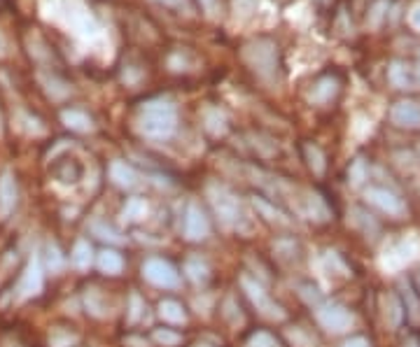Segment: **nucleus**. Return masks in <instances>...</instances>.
<instances>
[{"label":"nucleus","instance_id":"nucleus-1","mask_svg":"<svg viewBox=\"0 0 420 347\" xmlns=\"http://www.w3.org/2000/svg\"><path fill=\"white\" fill-rule=\"evenodd\" d=\"M240 59L250 73H254L266 84H276L283 73V61H280V47L273 37L259 35L252 37L240 49Z\"/></svg>","mask_w":420,"mask_h":347},{"label":"nucleus","instance_id":"nucleus-2","mask_svg":"<svg viewBox=\"0 0 420 347\" xmlns=\"http://www.w3.org/2000/svg\"><path fill=\"white\" fill-rule=\"evenodd\" d=\"M136 126L140 131V136L148 140H170L177 131V110L170 100L155 98L148 100L138 112Z\"/></svg>","mask_w":420,"mask_h":347},{"label":"nucleus","instance_id":"nucleus-3","mask_svg":"<svg viewBox=\"0 0 420 347\" xmlns=\"http://www.w3.org/2000/svg\"><path fill=\"white\" fill-rule=\"evenodd\" d=\"M206 196H208L210 205H213V210H215V215H218L222 226H227V229L238 226L240 220H243V208H240L238 196L234 194L227 184L208 182Z\"/></svg>","mask_w":420,"mask_h":347},{"label":"nucleus","instance_id":"nucleus-4","mask_svg":"<svg viewBox=\"0 0 420 347\" xmlns=\"http://www.w3.org/2000/svg\"><path fill=\"white\" fill-rule=\"evenodd\" d=\"M238 282H240V289H243L247 301L257 308V312L262 314V317L271 319V322H280V319H285V310L269 296V292L262 287V282H257L254 278H250V275H240Z\"/></svg>","mask_w":420,"mask_h":347},{"label":"nucleus","instance_id":"nucleus-5","mask_svg":"<svg viewBox=\"0 0 420 347\" xmlns=\"http://www.w3.org/2000/svg\"><path fill=\"white\" fill-rule=\"evenodd\" d=\"M143 278L150 282L152 287L159 289H177L180 287V273L170 261L159 259V256H150L143 263Z\"/></svg>","mask_w":420,"mask_h":347},{"label":"nucleus","instance_id":"nucleus-6","mask_svg":"<svg viewBox=\"0 0 420 347\" xmlns=\"http://www.w3.org/2000/svg\"><path fill=\"white\" fill-rule=\"evenodd\" d=\"M44 287V266H42V259H40V252H33L30 259L24 268L21 278H19V285H17V299L19 301H28V299H35L40 296Z\"/></svg>","mask_w":420,"mask_h":347},{"label":"nucleus","instance_id":"nucleus-7","mask_svg":"<svg viewBox=\"0 0 420 347\" xmlns=\"http://www.w3.org/2000/svg\"><path fill=\"white\" fill-rule=\"evenodd\" d=\"M315 319L324 331L329 333H343L353 326L355 317L339 303H320L315 305Z\"/></svg>","mask_w":420,"mask_h":347},{"label":"nucleus","instance_id":"nucleus-8","mask_svg":"<svg viewBox=\"0 0 420 347\" xmlns=\"http://www.w3.org/2000/svg\"><path fill=\"white\" fill-rule=\"evenodd\" d=\"M182 235L189 242H201L210 235V222L199 203H187L182 217Z\"/></svg>","mask_w":420,"mask_h":347},{"label":"nucleus","instance_id":"nucleus-9","mask_svg":"<svg viewBox=\"0 0 420 347\" xmlns=\"http://www.w3.org/2000/svg\"><path fill=\"white\" fill-rule=\"evenodd\" d=\"M365 198H367V203H371L374 208H378L380 212H385L387 217H402L404 212H406L404 201L397 194H394L392 189H387V186H378V184L367 186Z\"/></svg>","mask_w":420,"mask_h":347},{"label":"nucleus","instance_id":"nucleus-10","mask_svg":"<svg viewBox=\"0 0 420 347\" xmlns=\"http://www.w3.org/2000/svg\"><path fill=\"white\" fill-rule=\"evenodd\" d=\"M387 82L399 89V91H409V89L420 87V66H411L406 61H392L387 68Z\"/></svg>","mask_w":420,"mask_h":347},{"label":"nucleus","instance_id":"nucleus-11","mask_svg":"<svg viewBox=\"0 0 420 347\" xmlns=\"http://www.w3.org/2000/svg\"><path fill=\"white\" fill-rule=\"evenodd\" d=\"M390 121L397 128L416 131V128H420V103L418 100H397L390 107Z\"/></svg>","mask_w":420,"mask_h":347},{"label":"nucleus","instance_id":"nucleus-12","mask_svg":"<svg viewBox=\"0 0 420 347\" xmlns=\"http://www.w3.org/2000/svg\"><path fill=\"white\" fill-rule=\"evenodd\" d=\"M339 89H341L339 77L332 73H324L317 77L313 87L308 89V100L315 103V105H327V103H332L334 96L339 94Z\"/></svg>","mask_w":420,"mask_h":347},{"label":"nucleus","instance_id":"nucleus-13","mask_svg":"<svg viewBox=\"0 0 420 347\" xmlns=\"http://www.w3.org/2000/svg\"><path fill=\"white\" fill-rule=\"evenodd\" d=\"M17 198H19L17 177L12 170H5L0 175V220H8L12 215V210L17 208Z\"/></svg>","mask_w":420,"mask_h":347},{"label":"nucleus","instance_id":"nucleus-14","mask_svg":"<svg viewBox=\"0 0 420 347\" xmlns=\"http://www.w3.org/2000/svg\"><path fill=\"white\" fill-rule=\"evenodd\" d=\"M107 175H110L112 184L119 186V189H133V186H138V182H140L138 170L133 168L131 163L119 161V159L110 163V168H107Z\"/></svg>","mask_w":420,"mask_h":347},{"label":"nucleus","instance_id":"nucleus-15","mask_svg":"<svg viewBox=\"0 0 420 347\" xmlns=\"http://www.w3.org/2000/svg\"><path fill=\"white\" fill-rule=\"evenodd\" d=\"M252 205H254V210H257L259 215H262L269 224H276V226H292V220H290V217L285 215V212L280 210V208H276L273 203L266 201V198L254 196V198H252Z\"/></svg>","mask_w":420,"mask_h":347},{"label":"nucleus","instance_id":"nucleus-16","mask_svg":"<svg viewBox=\"0 0 420 347\" xmlns=\"http://www.w3.org/2000/svg\"><path fill=\"white\" fill-rule=\"evenodd\" d=\"M40 259H42V266H44V273H52V275H59L63 268H66V256H63L61 247L56 242H44V249L40 252Z\"/></svg>","mask_w":420,"mask_h":347},{"label":"nucleus","instance_id":"nucleus-17","mask_svg":"<svg viewBox=\"0 0 420 347\" xmlns=\"http://www.w3.org/2000/svg\"><path fill=\"white\" fill-rule=\"evenodd\" d=\"M85 308L91 317H98V319H105L110 314V301L100 289H87L85 292Z\"/></svg>","mask_w":420,"mask_h":347},{"label":"nucleus","instance_id":"nucleus-18","mask_svg":"<svg viewBox=\"0 0 420 347\" xmlns=\"http://www.w3.org/2000/svg\"><path fill=\"white\" fill-rule=\"evenodd\" d=\"M203 128L210 133L213 138H220L227 133L229 128V119L227 114L220 110V107H208L206 112H203Z\"/></svg>","mask_w":420,"mask_h":347},{"label":"nucleus","instance_id":"nucleus-19","mask_svg":"<svg viewBox=\"0 0 420 347\" xmlns=\"http://www.w3.org/2000/svg\"><path fill=\"white\" fill-rule=\"evenodd\" d=\"M61 121L66 124L70 131L75 133H89L94 128V119L87 112L78 110V107H70V110L61 112Z\"/></svg>","mask_w":420,"mask_h":347},{"label":"nucleus","instance_id":"nucleus-20","mask_svg":"<svg viewBox=\"0 0 420 347\" xmlns=\"http://www.w3.org/2000/svg\"><path fill=\"white\" fill-rule=\"evenodd\" d=\"M301 154H304V161H306V166L310 168L313 175H324V170H327V157H324V152L320 150V147L313 145V143H304Z\"/></svg>","mask_w":420,"mask_h":347},{"label":"nucleus","instance_id":"nucleus-21","mask_svg":"<svg viewBox=\"0 0 420 347\" xmlns=\"http://www.w3.org/2000/svg\"><path fill=\"white\" fill-rule=\"evenodd\" d=\"M96 266H98V271L105 275H119L124 271V259L119 252L105 247L103 252H98V256H96Z\"/></svg>","mask_w":420,"mask_h":347},{"label":"nucleus","instance_id":"nucleus-22","mask_svg":"<svg viewBox=\"0 0 420 347\" xmlns=\"http://www.w3.org/2000/svg\"><path fill=\"white\" fill-rule=\"evenodd\" d=\"M184 275H187L194 285H206L210 278V268L201 256H189V259L184 261Z\"/></svg>","mask_w":420,"mask_h":347},{"label":"nucleus","instance_id":"nucleus-23","mask_svg":"<svg viewBox=\"0 0 420 347\" xmlns=\"http://www.w3.org/2000/svg\"><path fill=\"white\" fill-rule=\"evenodd\" d=\"M159 317H161L164 322L175 324V326L187 322V312H184V308L177 303V301H170V299L159 303Z\"/></svg>","mask_w":420,"mask_h":347},{"label":"nucleus","instance_id":"nucleus-24","mask_svg":"<svg viewBox=\"0 0 420 347\" xmlns=\"http://www.w3.org/2000/svg\"><path fill=\"white\" fill-rule=\"evenodd\" d=\"M89 231H91L94 235L98 238V240L107 242V245H122V242L126 240V238L119 233L117 229H112L110 224L100 222V220H94L91 224H89Z\"/></svg>","mask_w":420,"mask_h":347},{"label":"nucleus","instance_id":"nucleus-25","mask_svg":"<svg viewBox=\"0 0 420 347\" xmlns=\"http://www.w3.org/2000/svg\"><path fill=\"white\" fill-rule=\"evenodd\" d=\"M70 261H73V266L78 268V271H87V268L91 266L94 249H91V245H89V240L80 238V240L75 242L73 252H70Z\"/></svg>","mask_w":420,"mask_h":347},{"label":"nucleus","instance_id":"nucleus-26","mask_svg":"<svg viewBox=\"0 0 420 347\" xmlns=\"http://www.w3.org/2000/svg\"><path fill=\"white\" fill-rule=\"evenodd\" d=\"M145 215H148V201L140 196H133L129 201L124 203L122 208V220L126 224H136L140 220H145Z\"/></svg>","mask_w":420,"mask_h":347},{"label":"nucleus","instance_id":"nucleus-27","mask_svg":"<svg viewBox=\"0 0 420 347\" xmlns=\"http://www.w3.org/2000/svg\"><path fill=\"white\" fill-rule=\"evenodd\" d=\"M402 299H404V317L411 319V324H420V299L416 289L404 285L402 287Z\"/></svg>","mask_w":420,"mask_h":347},{"label":"nucleus","instance_id":"nucleus-28","mask_svg":"<svg viewBox=\"0 0 420 347\" xmlns=\"http://www.w3.org/2000/svg\"><path fill=\"white\" fill-rule=\"evenodd\" d=\"M353 215H355V217H353L355 226H358V229H360L362 233H365L367 238H369V235H376L378 231H380V224H378L376 220H374V217L369 215L367 210H362V208H355V210H353Z\"/></svg>","mask_w":420,"mask_h":347},{"label":"nucleus","instance_id":"nucleus-29","mask_svg":"<svg viewBox=\"0 0 420 347\" xmlns=\"http://www.w3.org/2000/svg\"><path fill=\"white\" fill-rule=\"evenodd\" d=\"M385 319L392 329H397V326L404 322V305H402V301L394 296V294L385 296Z\"/></svg>","mask_w":420,"mask_h":347},{"label":"nucleus","instance_id":"nucleus-30","mask_svg":"<svg viewBox=\"0 0 420 347\" xmlns=\"http://www.w3.org/2000/svg\"><path fill=\"white\" fill-rule=\"evenodd\" d=\"M367 177H369V163L362 157H358L348 168V184L358 189V186H362L367 182Z\"/></svg>","mask_w":420,"mask_h":347},{"label":"nucleus","instance_id":"nucleus-31","mask_svg":"<svg viewBox=\"0 0 420 347\" xmlns=\"http://www.w3.org/2000/svg\"><path fill=\"white\" fill-rule=\"evenodd\" d=\"M143 314H145V301L140 299V294L133 292L129 296V305H126V319H129V324H138L143 319Z\"/></svg>","mask_w":420,"mask_h":347},{"label":"nucleus","instance_id":"nucleus-32","mask_svg":"<svg viewBox=\"0 0 420 347\" xmlns=\"http://www.w3.org/2000/svg\"><path fill=\"white\" fill-rule=\"evenodd\" d=\"M152 340L161 347H177L182 343V336L173 329H155L152 331Z\"/></svg>","mask_w":420,"mask_h":347},{"label":"nucleus","instance_id":"nucleus-33","mask_svg":"<svg viewBox=\"0 0 420 347\" xmlns=\"http://www.w3.org/2000/svg\"><path fill=\"white\" fill-rule=\"evenodd\" d=\"M308 212H310V220H317V222H324L329 217L327 203H324V198L317 194L308 196Z\"/></svg>","mask_w":420,"mask_h":347},{"label":"nucleus","instance_id":"nucleus-34","mask_svg":"<svg viewBox=\"0 0 420 347\" xmlns=\"http://www.w3.org/2000/svg\"><path fill=\"white\" fill-rule=\"evenodd\" d=\"M385 17H387V0H374L371 8H369L367 21L371 24L374 28H378V26L385 21Z\"/></svg>","mask_w":420,"mask_h":347},{"label":"nucleus","instance_id":"nucleus-35","mask_svg":"<svg viewBox=\"0 0 420 347\" xmlns=\"http://www.w3.org/2000/svg\"><path fill=\"white\" fill-rule=\"evenodd\" d=\"M78 336L75 333H70L66 329H54L52 336H49V347H73L78 345Z\"/></svg>","mask_w":420,"mask_h":347},{"label":"nucleus","instance_id":"nucleus-36","mask_svg":"<svg viewBox=\"0 0 420 347\" xmlns=\"http://www.w3.org/2000/svg\"><path fill=\"white\" fill-rule=\"evenodd\" d=\"M245 347H280V343L271 336V333L257 331V333H252V336H250V340L245 343Z\"/></svg>","mask_w":420,"mask_h":347},{"label":"nucleus","instance_id":"nucleus-37","mask_svg":"<svg viewBox=\"0 0 420 347\" xmlns=\"http://www.w3.org/2000/svg\"><path fill=\"white\" fill-rule=\"evenodd\" d=\"M157 5H161L164 10L170 12H184L189 10V0H155Z\"/></svg>","mask_w":420,"mask_h":347},{"label":"nucleus","instance_id":"nucleus-38","mask_svg":"<svg viewBox=\"0 0 420 347\" xmlns=\"http://www.w3.org/2000/svg\"><path fill=\"white\" fill-rule=\"evenodd\" d=\"M240 308H236V303H234V299H227L225 301V317L229 319V322H231V324H238L240 322V319H243V317H240Z\"/></svg>","mask_w":420,"mask_h":347},{"label":"nucleus","instance_id":"nucleus-39","mask_svg":"<svg viewBox=\"0 0 420 347\" xmlns=\"http://www.w3.org/2000/svg\"><path fill=\"white\" fill-rule=\"evenodd\" d=\"M201 5L206 15H218V8H220V0H196Z\"/></svg>","mask_w":420,"mask_h":347},{"label":"nucleus","instance_id":"nucleus-40","mask_svg":"<svg viewBox=\"0 0 420 347\" xmlns=\"http://www.w3.org/2000/svg\"><path fill=\"white\" fill-rule=\"evenodd\" d=\"M341 347H371V343H369V338H365V336H353L350 340H346Z\"/></svg>","mask_w":420,"mask_h":347},{"label":"nucleus","instance_id":"nucleus-41","mask_svg":"<svg viewBox=\"0 0 420 347\" xmlns=\"http://www.w3.org/2000/svg\"><path fill=\"white\" fill-rule=\"evenodd\" d=\"M409 24H411L416 30H420V5H416V8L411 10V15H409Z\"/></svg>","mask_w":420,"mask_h":347},{"label":"nucleus","instance_id":"nucleus-42","mask_svg":"<svg viewBox=\"0 0 420 347\" xmlns=\"http://www.w3.org/2000/svg\"><path fill=\"white\" fill-rule=\"evenodd\" d=\"M404 347H420V345H418V340H416V338H409V340H406V343H404Z\"/></svg>","mask_w":420,"mask_h":347},{"label":"nucleus","instance_id":"nucleus-43","mask_svg":"<svg viewBox=\"0 0 420 347\" xmlns=\"http://www.w3.org/2000/svg\"><path fill=\"white\" fill-rule=\"evenodd\" d=\"M418 287H420V273H418Z\"/></svg>","mask_w":420,"mask_h":347},{"label":"nucleus","instance_id":"nucleus-44","mask_svg":"<svg viewBox=\"0 0 420 347\" xmlns=\"http://www.w3.org/2000/svg\"><path fill=\"white\" fill-rule=\"evenodd\" d=\"M196 347H210V345H196Z\"/></svg>","mask_w":420,"mask_h":347}]
</instances>
